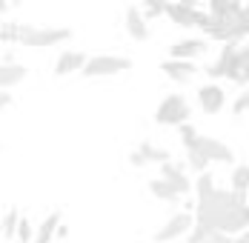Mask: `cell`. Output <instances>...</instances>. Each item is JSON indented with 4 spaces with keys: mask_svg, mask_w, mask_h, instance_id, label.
Returning a JSON list of instances; mask_svg holds the SVG:
<instances>
[{
    "mask_svg": "<svg viewBox=\"0 0 249 243\" xmlns=\"http://www.w3.org/2000/svg\"><path fill=\"white\" fill-rule=\"evenodd\" d=\"M18 226H20L18 206H6V215H3V238H6V243L18 235Z\"/></svg>",
    "mask_w": 249,
    "mask_h": 243,
    "instance_id": "7402d4cb",
    "label": "cell"
},
{
    "mask_svg": "<svg viewBox=\"0 0 249 243\" xmlns=\"http://www.w3.org/2000/svg\"><path fill=\"white\" fill-rule=\"evenodd\" d=\"M124 29H126V35L132 40H138V43L149 40V20H146V15L138 6H126L124 9Z\"/></svg>",
    "mask_w": 249,
    "mask_h": 243,
    "instance_id": "7c38bea8",
    "label": "cell"
},
{
    "mask_svg": "<svg viewBox=\"0 0 249 243\" xmlns=\"http://www.w3.org/2000/svg\"><path fill=\"white\" fill-rule=\"evenodd\" d=\"M26 77H29V69H26L23 63H3L0 66V86L9 92V89H15L18 83H23Z\"/></svg>",
    "mask_w": 249,
    "mask_h": 243,
    "instance_id": "2e32d148",
    "label": "cell"
},
{
    "mask_svg": "<svg viewBox=\"0 0 249 243\" xmlns=\"http://www.w3.org/2000/svg\"><path fill=\"white\" fill-rule=\"evenodd\" d=\"M132 69V57L126 54H92L83 66V77H115Z\"/></svg>",
    "mask_w": 249,
    "mask_h": 243,
    "instance_id": "8992f818",
    "label": "cell"
},
{
    "mask_svg": "<svg viewBox=\"0 0 249 243\" xmlns=\"http://www.w3.org/2000/svg\"><path fill=\"white\" fill-rule=\"evenodd\" d=\"M166 17L180 29H192V26L203 29L206 20H209V12L198 9L195 0H180V3H166Z\"/></svg>",
    "mask_w": 249,
    "mask_h": 243,
    "instance_id": "52a82bcc",
    "label": "cell"
},
{
    "mask_svg": "<svg viewBox=\"0 0 249 243\" xmlns=\"http://www.w3.org/2000/svg\"><path fill=\"white\" fill-rule=\"evenodd\" d=\"M138 152L146 157V163H155V166H163V163H169V160H172L169 149H163V146L155 143V140H141Z\"/></svg>",
    "mask_w": 249,
    "mask_h": 243,
    "instance_id": "ac0fdd59",
    "label": "cell"
},
{
    "mask_svg": "<svg viewBox=\"0 0 249 243\" xmlns=\"http://www.w3.org/2000/svg\"><path fill=\"white\" fill-rule=\"evenodd\" d=\"M206 243H241V241H238V238H232V235H221V232H215Z\"/></svg>",
    "mask_w": 249,
    "mask_h": 243,
    "instance_id": "f546056e",
    "label": "cell"
},
{
    "mask_svg": "<svg viewBox=\"0 0 249 243\" xmlns=\"http://www.w3.org/2000/svg\"><path fill=\"white\" fill-rule=\"evenodd\" d=\"M141 12L146 15V20H152V17H158V15H166V3H160V0H146Z\"/></svg>",
    "mask_w": 249,
    "mask_h": 243,
    "instance_id": "4316f807",
    "label": "cell"
},
{
    "mask_svg": "<svg viewBox=\"0 0 249 243\" xmlns=\"http://www.w3.org/2000/svg\"><path fill=\"white\" fill-rule=\"evenodd\" d=\"M244 112H249V89H247V92H238L235 103H232V115H235V118H238V115H244Z\"/></svg>",
    "mask_w": 249,
    "mask_h": 243,
    "instance_id": "83f0119b",
    "label": "cell"
},
{
    "mask_svg": "<svg viewBox=\"0 0 249 243\" xmlns=\"http://www.w3.org/2000/svg\"><path fill=\"white\" fill-rule=\"evenodd\" d=\"M247 140H249V135H247Z\"/></svg>",
    "mask_w": 249,
    "mask_h": 243,
    "instance_id": "836d02e7",
    "label": "cell"
},
{
    "mask_svg": "<svg viewBox=\"0 0 249 243\" xmlns=\"http://www.w3.org/2000/svg\"><path fill=\"white\" fill-rule=\"evenodd\" d=\"M229 183H232L229 192L247 197V192H249V163H235V166H232V174H229Z\"/></svg>",
    "mask_w": 249,
    "mask_h": 243,
    "instance_id": "ffe728a7",
    "label": "cell"
},
{
    "mask_svg": "<svg viewBox=\"0 0 249 243\" xmlns=\"http://www.w3.org/2000/svg\"><path fill=\"white\" fill-rule=\"evenodd\" d=\"M129 163H132V166H146V157H143V155L135 149V152L129 155Z\"/></svg>",
    "mask_w": 249,
    "mask_h": 243,
    "instance_id": "4dcf8cb0",
    "label": "cell"
},
{
    "mask_svg": "<svg viewBox=\"0 0 249 243\" xmlns=\"http://www.w3.org/2000/svg\"><path fill=\"white\" fill-rule=\"evenodd\" d=\"M160 72L166 74L172 83H189L195 74H198V66L192 60H175V57H166L160 63Z\"/></svg>",
    "mask_w": 249,
    "mask_h": 243,
    "instance_id": "5bb4252c",
    "label": "cell"
},
{
    "mask_svg": "<svg viewBox=\"0 0 249 243\" xmlns=\"http://www.w3.org/2000/svg\"><path fill=\"white\" fill-rule=\"evenodd\" d=\"M249 203L244 194H235L229 189H218L209 197H200L195 203V223L209 226L212 232L221 235H244L249 229V215H247Z\"/></svg>",
    "mask_w": 249,
    "mask_h": 243,
    "instance_id": "6da1fadb",
    "label": "cell"
},
{
    "mask_svg": "<svg viewBox=\"0 0 249 243\" xmlns=\"http://www.w3.org/2000/svg\"><path fill=\"white\" fill-rule=\"evenodd\" d=\"M72 37V29L66 26H35V23H20L18 26V43L29 49H46L66 43Z\"/></svg>",
    "mask_w": 249,
    "mask_h": 243,
    "instance_id": "3957f363",
    "label": "cell"
},
{
    "mask_svg": "<svg viewBox=\"0 0 249 243\" xmlns=\"http://www.w3.org/2000/svg\"><path fill=\"white\" fill-rule=\"evenodd\" d=\"M203 52H206V40L203 37H180V40H175L169 46V57H175V60H192L195 63V57H200Z\"/></svg>",
    "mask_w": 249,
    "mask_h": 243,
    "instance_id": "4fadbf2b",
    "label": "cell"
},
{
    "mask_svg": "<svg viewBox=\"0 0 249 243\" xmlns=\"http://www.w3.org/2000/svg\"><path fill=\"white\" fill-rule=\"evenodd\" d=\"M192 118V106H189V100L180 95V92H172V95H166L158 106H155V123H160V126H175V129H180V126H186Z\"/></svg>",
    "mask_w": 249,
    "mask_h": 243,
    "instance_id": "5b68a950",
    "label": "cell"
},
{
    "mask_svg": "<svg viewBox=\"0 0 249 243\" xmlns=\"http://www.w3.org/2000/svg\"><path fill=\"white\" fill-rule=\"evenodd\" d=\"M238 241H241V243H249V229L244 232V235H238Z\"/></svg>",
    "mask_w": 249,
    "mask_h": 243,
    "instance_id": "d6a6232c",
    "label": "cell"
},
{
    "mask_svg": "<svg viewBox=\"0 0 249 243\" xmlns=\"http://www.w3.org/2000/svg\"><path fill=\"white\" fill-rule=\"evenodd\" d=\"M86 63H89V57H86L80 49H63V52L54 57L52 74H54V77H69V74H75V72H83Z\"/></svg>",
    "mask_w": 249,
    "mask_h": 243,
    "instance_id": "8fae6325",
    "label": "cell"
},
{
    "mask_svg": "<svg viewBox=\"0 0 249 243\" xmlns=\"http://www.w3.org/2000/svg\"><path fill=\"white\" fill-rule=\"evenodd\" d=\"M178 138H180V143H183L186 152H192V149L198 146V140H200V132L192 126V123H186V126H180V129H178Z\"/></svg>",
    "mask_w": 249,
    "mask_h": 243,
    "instance_id": "d4e9b609",
    "label": "cell"
},
{
    "mask_svg": "<svg viewBox=\"0 0 249 243\" xmlns=\"http://www.w3.org/2000/svg\"><path fill=\"white\" fill-rule=\"evenodd\" d=\"M206 72V77L209 80H221V77H226V80H241V43H224V49L218 52V57L203 69Z\"/></svg>",
    "mask_w": 249,
    "mask_h": 243,
    "instance_id": "277c9868",
    "label": "cell"
},
{
    "mask_svg": "<svg viewBox=\"0 0 249 243\" xmlns=\"http://www.w3.org/2000/svg\"><path fill=\"white\" fill-rule=\"evenodd\" d=\"M158 177H163V180H169L175 189H178V194L183 197V194H189L192 189H195V180H189V174L183 172V166H178L175 160H169V163H163L160 166V174Z\"/></svg>",
    "mask_w": 249,
    "mask_h": 243,
    "instance_id": "9a60e30c",
    "label": "cell"
},
{
    "mask_svg": "<svg viewBox=\"0 0 249 243\" xmlns=\"http://www.w3.org/2000/svg\"><path fill=\"white\" fill-rule=\"evenodd\" d=\"M3 106H6V109L12 106V95H9V92H3Z\"/></svg>",
    "mask_w": 249,
    "mask_h": 243,
    "instance_id": "1f68e13d",
    "label": "cell"
},
{
    "mask_svg": "<svg viewBox=\"0 0 249 243\" xmlns=\"http://www.w3.org/2000/svg\"><path fill=\"white\" fill-rule=\"evenodd\" d=\"M186 169L195 172V177H198V174H203V172H209V157H206L203 152H198V149L186 152Z\"/></svg>",
    "mask_w": 249,
    "mask_h": 243,
    "instance_id": "603a6c76",
    "label": "cell"
},
{
    "mask_svg": "<svg viewBox=\"0 0 249 243\" xmlns=\"http://www.w3.org/2000/svg\"><path fill=\"white\" fill-rule=\"evenodd\" d=\"M215 192H218V186H215V174L212 172H203V174L195 177V194H198V200L200 197H209V194H215Z\"/></svg>",
    "mask_w": 249,
    "mask_h": 243,
    "instance_id": "cb8c5ba5",
    "label": "cell"
},
{
    "mask_svg": "<svg viewBox=\"0 0 249 243\" xmlns=\"http://www.w3.org/2000/svg\"><path fill=\"white\" fill-rule=\"evenodd\" d=\"M198 152H203L206 157H209V163H224V166H235V152H232V146H226L224 140H218V138H209V135H200L198 146H195Z\"/></svg>",
    "mask_w": 249,
    "mask_h": 243,
    "instance_id": "30bf717a",
    "label": "cell"
},
{
    "mask_svg": "<svg viewBox=\"0 0 249 243\" xmlns=\"http://www.w3.org/2000/svg\"><path fill=\"white\" fill-rule=\"evenodd\" d=\"M212 235H215V232H212L209 226H203V223H195V229L189 232V238H186V241H189V243H206L209 238H212Z\"/></svg>",
    "mask_w": 249,
    "mask_h": 243,
    "instance_id": "484cf974",
    "label": "cell"
},
{
    "mask_svg": "<svg viewBox=\"0 0 249 243\" xmlns=\"http://www.w3.org/2000/svg\"><path fill=\"white\" fill-rule=\"evenodd\" d=\"M203 35L212 40H221V43H241L249 35V9L244 6L238 15H229V17L209 15V20L203 26Z\"/></svg>",
    "mask_w": 249,
    "mask_h": 243,
    "instance_id": "7a4b0ae2",
    "label": "cell"
},
{
    "mask_svg": "<svg viewBox=\"0 0 249 243\" xmlns=\"http://www.w3.org/2000/svg\"><path fill=\"white\" fill-rule=\"evenodd\" d=\"M238 83H247L249 86V43L241 46V80Z\"/></svg>",
    "mask_w": 249,
    "mask_h": 243,
    "instance_id": "f1b7e54d",
    "label": "cell"
},
{
    "mask_svg": "<svg viewBox=\"0 0 249 243\" xmlns=\"http://www.w3.org/2000/svg\"><path fill=\"white\" fill-rule=\"evenodd\" d=\"M198 106H200V112H206V115H218V112H224V106H226L224 83H215V80L200 83L198 86Z\"/></svg>",
    "mask_w": 249,
    "mask_h": 243,
    "instance_id": "9c48e42d",
    "label": "cell"
},
{
    "mask_svg": "<svg viewBox=\"0 0 249 243\" xmlns=\"http://www.w3.org/2000/svg\"><path fill=\"white\" fill-rule=\"evenodd\" d=\"M244 9V3L238 0H209V15H218V17H229V15H238Z\"/></svg>",
    "mask_w": 249,
    "mask_h": 243,
    "instance_id": "44dd1931",
    "label": "cell"
},
{
    "mask_svg": "<svg viewBox=\"0 0 249 243\" xmlns=\"http://www.w3.org/2000/svg\"><path fill=\"white\" fill-rule=\"evenodd\" d=\"M60 212L54 209L49 212L46 218L40 220V226H37V235H35V243H52V238H57V232H60Z\"/></svg>",
    "mask_w": 249,
    "mask_h": 243,
    "instance_id": "e0dca14e",
    "label": "cell"
},
{
    "mask_svg": "<svg viewBox=\"0 0 249 243\" xmlns=\"http://www.w3.org/2000/svg\"><path fill=\"white\" fill-rule=\"evenodd\" d=\"M146 189H149V194H155V197L163 200V203H178V200H180L178 189H175L169 180H163V177H152L149 183H146Z\"/></svg>",
    "mask_w": 249,
    "mask_h": 243,
    "instance_id": "d6986e66",
    "label": "cell"
},
{
    "mask_svg": "<svg viewBox=\"0 0 249 243\" xmlns=\"http://www.w3.org/2000/svg\"><path fill=\"white\" fill-rule=\"evenodd\" d=\"M192 229H195V215L186 212V209H180V212L169 215L160 229H155L152 238H155V243H172V241H178V238H189Z\"/></svg>",
    "mask_w": 249,
    "mask_h": 243,
    "instance_id": "ba28073f",
    "label": "cell"
}]
</instances>
